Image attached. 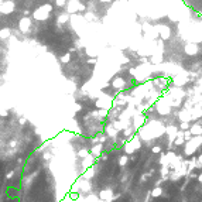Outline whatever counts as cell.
<instances>
[{
	"label": "cell",
	"mask_w": 202,
	"mask_h": 202,
	"mask_svg": "<svg viewBox=\"0 0 202 202\" xmlns=\"http://www.w3.org/2000/svg\"><path fill=\"white\" fill-rule=\"evenodd\" d=\"M90 155H93L95 158H99L102 154H103V144H92V148H90V151H89Z\"/></svg>",
	"instance_id": "10"
},
{
	"label": "cell",
	"mask_w": 202,
	"mask_h": 202,
	"mask_svg": "<svg viewBox=\"0 0 202 202\" xmlns=\"http://www.w3.org/2000/svg\"><path fill=\"white\" fill-rule=\"evenodd\" d=\"M201 148H202V143H201Z\"/></svg>",
	"instance_id": "44"
},
{
	"label": "cell",
	"mask_w": 202,
	"mask_h": 202,
	"mask_svg": "<svg viewBox=\"0 0 202 202\" xmlns=\"http://www.w3.org/2000/svg\"><path fill=\"white\" fill-rule=\"evenodd\" d=\"M160 34H161V38L164 40H167L168 37H170V30H168V27H160Z\"/></svg>",
	"instance_id": "21"
},
{
	"label": "cell",
	"mask_w": 202,
	"mask_h": 202,
	"mask_svg": "<svg viewBox=\"0 0 202 202\" xmlns=\"http://www.w3.org/2000/svg\"><path fill=\"white\" fill-rule=\"evenodd\" d=\"M95 161H96V158H95L93 155H90V154H89L88 157L82 158V165H83V168L86 170V168H90V167L95 164Z\"/></svg>",
	"instance_id": "13"
},
{
	"label": "cell",
	"mask_w": 202,
	"mask_h": 202,
	"mask_svg": "<svg viewBox=\"0 0 202 202\" xmlns=\"http://www.w3.org/2000/svg\"><path fill=\"white\" fill-rule=\"evenodd\" d=\"M150 198H151V195H150V192H147V198L144 199V202H148L150 201Z\"/></svg>",
	"instance_id": "38"
},
{
	"label": "cell",
	"mask_w": 202,
	"mask_h": 202,
	"mask_svg": "<svg viewBox=\"0 0 202 202\" xmlns=\"http://www.w3.org/2000/svg\"><path fill=\"white\" fill-rule=\"evenodd\" d=\"M150 195H151V198H158V196H161L162 195V188L161 186H154L153 189L150 191Z\"/></svg>",
	"instance_id": "19"
},
{
	"label": "cell",
	"mask_w": 202,
	"mask_h": 202,
	"mask_svg": "<svg viewBox=\"0 0 202 202\" xmlns=\"http://www.w3.org/2000/svg\"><path fill=\"white\" fill-rule=\"evenodd\" d=\"M196 179H198V182H201V184H202V172L198 175V177H196Z\"/></svg>",
	"instance_id": "39"
},
{
	"label": "cell",
	"mask_w": 202,
	"mask_h": 202,
	"mask_svg": "<svg viewBox=\"0 0 202 202\" xmlns=\"http://www.w3.org/2000/svg\"><path fill=\"white\" fill-rule=\"evenodd\" d=\"M99 158H100V160H107V155H106V154H102Z\"/></svg>",
	"instance_id": "41"
},
{
	"label": "cell",
	"mask_w": 202,
	"mask_h": 202,
	"mask_svg": "<svg viewBox=\"0 0 202 202\" xmlns=\"http://www.w3.org/2000/svg\"><path fill=\"white\" fill-rule=\"evenodd\" d=\"M30 24H31L30 18H27V17L21 18V20H20V30H21V31H27V30L30 28Z\"/></svg>",
	"instance_id": "16"
},
{
	"label": "cell",
	"mask_w": 202,
	"mask_h": 202,
	"mask_svg": "<svg viewBox=\"0 0 202 202\" xmlns=\"http://www.w3.org/2000/svg\"><path fill=\"white\" fill-rule=\"evenodd\" d=\"M161 59H162V55H161V54L153 55V57H151V64H158V62H161Z\"/></svg>",
	"instance_id": "26"
},
{
	"label": "cell",
	"mask_w": 202,
	"mask_h": 202,
	"mask_svg": "<svg viewBox=\"0 0 202 202\" xmlns=\"http://www.w3.org/2000/svg\"><path fill=\"white\" fill-rule=\"evenodd\" d=\"M189 127H191V124H189V123H186V121H181V124H179V129H181V131L189 130Z\"/></svg>",
	"instance_id": "27"
},
{
	"label": "cell",
	"mask_w": 202,
	"mask_h": 202,
	"mask_svg": "<svg viewBox=\"0 0 202 202\" xmlns=\"http://www.w3.org/2000/svg\"><path fill=\"white\" fill-rule=\"evenodd\" d=\"M185 143V140H184V131H181V130H178L177 131V137L174 140V144L175 145H182Z\"/></svg>",
	"instance_id": "17"
},
{
	"label": "cell",
	"mask_w": 202,
	"mask_h": 202,
	"mask_svg": "<svg viewBox=\"0 0 202 202\" xmlns=\"http://www.w3.org/2000/svg\"><path fill=\"white\" fill-rule=\"evenodd\" d=\"M177 131H178V127H175V126H167L165 127V130H164V133L168 136V143H174V140H175V137H177Z\"/></svg>",
	"instance_id": "9"
},
{
	"label": "cell",
	"mask_w": 202,
	"mask_h": 202,
	"mask_svg": "<svg viewBox=\"0 0 202 202\" xmlns=\"http://www.w3.org/2000/svg\"><path fill=\"white\" fill-rule=\"evenodd\" d=\"M124 154L126 155H129V154H133L134 151H137V150H140L141 148V140H140V137H138L137 134H134L133 137L130 138L129 141L124 144Z\"/></svg>",
	"instance_id": "2"
},
{
	"label": "cell",
	"mask_w": 202,
	"mask_h": 202,
	"mask_svg": "<svg viewBox=\"0 0 202 202\" xmlns=\"http://www.w3.org/2000/svg\"><path fill=\"white\" fill-rule=\"evenodd\" d=\"M78 157H81V158H85V157H88L89 155V150L86 148H81V150H78Z\"/></svg>",
	"instance_id": "25"
},
{
	"label": "cell",
	"mask_w": 202,
	"mask_h": 202,
	"mask_svg": "<svg viewBox=\"0 0 202 202\" xmlns=\"http://www.w3.org/2000/svg\"><path fill=\"white\" fill-rule=\"evenodd\" d=\"M8 112L7 110H0V116H7Z\"/></svg>",
	"instance_id": "37"
},
{
	"label": "cell",
	"mask_w": 202,
	"mask_h": 202,
	"mask_svg": "<svg viewBox=\"0 0 202 202\" xmlns=\"http://www.w3.org/2000/svg\"><path fill=\"white\" fill-rule=\"evenodd\" d=\"M196 161L199 165H202V154H198V157H196Z\"/></svg>",
	"instance_id": "34"
},
{
	"label": "cell",
	"mask_w": 202,
	"mask_h": 202,
	"mask_svg": "<svg viewBox=\"0 0 202 202\" xmlns=\"http://www.w3.org/2000/svg\"><path fill=\"white\" fill-rule=\"evenodd\" d=\"M99 199L100 202H113L114 201V195L112 188H105L99 192Z\"/></svg>",
	"instance_id": "6"
},
{
	"label": "cell",
	"mask_w": 202,
	"mask_h": 202,
	"mask_svg": "<svg viewBox=\"0 0 202 202\" xmlns=\"http://www.w3.org/2000/svg\"><path fill=\"white\" fill-rule=\"evenodd\" d=\"M189 133H191L192 136H202V124L199 121L195 123V124H192V126L189 127Z\"/></svg>",
	"instance_id": "14"
},
{
	"label": "cell",
	"mask_w": 202,
	"mask_h": 202,
	"mask_svg": "<svg viewBox=\"0 0 202 202\" xmlns=\"http://www.w3.org/2000/svg\"><path fill=\"white\" fill-rule=\"evenodd\" d=\"M49 11H51V6H42V7L37 8V11L34 13V16H35V18H38V20H45L48 17Z\"/></svg>",
	"instance_id": "8"
},
{
	"label": "cell",
	"mask_w": 202,
	"mask_h": 202,
	"mask_svg": "<svg viewBox=\"0 0 202 202\" xmlns=\"http://www.w3.org/2000/svg\"><path fill=\"white\" fill-rule=\"evenodd\" d=\"M145 123V116L141 112H134V120H133V130L134 133L137 131L140 127H143Z\"/></svg>",
	"instance_id": "5"
},
{
	"label": "cell",
	"mask_w": 202,
	"mask_h": 202,
	"mask_svg": "<svg viewBox=\"0 0 202 202\" xmlns=\"http://www.w3.org/2000/svg\"><path fill=\"white\" fill-rule=\"evenodd\" d=\"M10 35V31H8V28H3L1 31H0V37H3V38H6Z\"/></svg>",
	"instance_id": "28"
},
{
	"label": "cell",
	"mask_w": 202,
	"mask_h": 202,
	"mask_svg": "<svg viewBox=\"0 0 202 202\" xmlns=\"http://www.w3.org/2000/svg\"><path fill=\"white\" fill-rule=\"evenodd\" d=\"M16 145H17V141H16V140H11V141L8 143V147H16Z\"/></svg>",
	"instance_id": "35"
},
{
	"label": "cell",
	"mask_w": 202,
	"mask_h": 202,
	"mask_svg": "<svg viewBox=\"0 0 202 202\" xmlns=\"http://www.w3.org/2000/svg\"><path fill=\"white\" fill-rule=\"evenodd\" d=\"M155 109H157V112L161 114V116H167V114L171 113V106L168 105V102H167V99L165 96H162L158 102H157V105H155Z\"/></svg>",
	"instance_id": "3"
},
{
	"label": "cell",
	"mask_w": 202,
	"mask_h": 202,
	"mask_svg": "<svg viewBox=\"0 0 202 202\" xmlns=\"http://www.w3.org/2000/svg\"><path fill=\"white\" fill-rule=\"evenodd\" d=\"M168 177H170L171 181H178L179 178H181V175L178 174L177 171H170V174H168Z\"/></svg>",
	"instance_id": "24"
},
{
	"label": "cell",
	"mask_w": 202,
	"mask_h": 202,
	"mask_svg": "<svg viewBox=\"0 0 202 202\" xmlns=\"http://www.w3.org/2000/svg\"><path fill=\"white\" fill-rule=\"evenodd\" d=\"M102 1H112V0H102Z\"/></svg>",
	"instance_id": "42"
},
{
	"label": "cell",
	"mask_w": 202,
	"mask_h": 202,
	"mask_svg": "<svg viewBox=\"0 0 202 202\" xmlns=\"http://www.w3.org/2000/svg\"><path fill=\"white\" fill-rule=\"evenodd\" d=\"M191 138H192V134L189 133V130H185V131H184V140L188 141V140H191Z\"/></svg>",
	"instance_id": "29"
},
{
	"label": "cell",
	"mask_w": 202,
	"mask_h": 202,
	"mask_svg": "<svg viewBox=\"0 0 202 202\" xmlns=\"http://www.w3.org/2000/svg\"><path fill=\"white\" fill-rule=\"evenodd\" d=\"M69 196L73 198V199H78V194H69Z\"/></svg>",
	"instance_id": "40"
},
{
	"label": "cell",
	"mask_w": 202,
	"mask_h": 202,
	"mask_svg": "<svg viewBox=\"0 0 202 202\" xmlns=\"http://www.w3.org/2000/svg\"><path fill=\"white\" fill-rule=\"evenodd\" d=\"M185 52H186V54H189V55H194V54H196V52H198V47H196V44H194V42L188 44V45L185 47Z\"/></svg>",
	"instance_id": "18"
},
{
	"label": "cell",
	"mask_w": 202,
	"mask_h": 202,
	"mask_svg": "<svg viewBox=\"0 0 202 202\" xmlns=\"http://www.w3.org/2000/svg\"><path fill=\"white\" fill-rule=\"evenodd\" d=\"M155 83H158V85H160V88H162V89L167 86V81H165V79H158Z\"/></svg>",
	"instance_id": "30"
},
{
	"label": "cell",
	"mask_w": 202,
	"mask_h": 202,
	"mask_svg": "<svg viewBox=\"0 0 202 202\" xmlns=\"http://www.w3.org/2000/svg\"><path fill=\"white\" fill-rule=\"evenodd\" d=\"M0 3H1V4H3V0H0Z\"/></svg>",
	"instance_id": "43"
},
{
	"label": "cell",
	"mask_w": 202,
	"mask_h": 202,
	"mask_svg": "<svg viewBox=\"0 0 202 202\" xmlns=\"http://www.w3.org/2000/svg\"><path fill=\"white\" fill-rule=\"evenodd\" d=\"M69 59H71V54H66L65 57H62V59H61V61H62V62H68Z\"/></svg>",
	"instance_id": "32"
},
{
	"label": "cell",
	"mask_w": 202,
	"mask_h": 202,
	"mask_svg": "<svg viewBox=\"0 0 202 202\" xmlns=\"http://www.w3.org/2000/svg\"><path fill=\"white\" fill-rule=\"evenodd\" d=\"M81 109H82V106L79 105V103H76V105H75V110H76V112H79Z\"/></svg>",
	"instance_id": "36"
},
{
	"label": "cell",
	"mask_w": 202,
	"mask_h": 202,
	"mask_svg": "<svg viewBox=\"0 0 202 202\" xmlns=\"http://www.w3.org/2000/svg\"><path fill=\"white\" fill-rule=\"evenodd\" d=\"M13 175H14V171H10V172H7V175H6V179H10V178H13Z\"/></svg>",
	"instance_id": "33"
},
{
	"label": "cell",
	"mask_w": 202,
	"mask_h": 202,
	"mask_svg": "<svg viewBox=\"0 0 202 202\" xmlns=\"http://www.w3.org/2000/svg\"><path fill=\"white\" fill-rule=\"evenodd\" d=\"M177 157V154L174 151H168V153L162 154L161 153V158H160V164L161 167H170V164L172 162V160Z\"/></svg>",
	"instance_id": "7"
},
{
	"label": "cell",
	"mask_w": 202,
	"mask_h": 202,
	"mask_svg": "<svg viewBox=\"0 0 202 202\" xmlns=\"http://www.w3.org/2000/svg\"><path fill=\"white\" fill-rule=\"evenodd\" d=\"M13 6H14V4H13L11 1H8V3H3V4H1V8H0V11H1V13H10V11L13 10Z\"/></svg>",
	"instance_id": "20"
},
{
	"label": "cell",
	"mask_w": 202,
	"mask_h": 202,
	"mask_svg": "<svg viewBox=\"0 0 202 202\" xmlns=\"http://www.w3.org/2000/svg\"><path fill=\"white\" fill-rule=\"evenodd\" d=\"M113 105V99L110 96H106V95H102L96 100V106L100 109V110H109Z\"/></svg>",
	"instance_id": "4"
},
{
	"label": "cell",
	"mask_w": 202,
	"mask_h": 202,
	"mask_svg": "<svg viewBox=\"0 0 202 202\" xmlns=\"http://www.w3.org/2000/svg\"><path fill=\"white\" fill-rule=\"evenodd\" d=\"M112 86H113L114 89H119V90H121V89L126 88V81H124L123 78H120V76H116V78L112 79Z\"/></svg>",
	"instance_id": "12"
},
{
	"label": "cell",
	"mask_w": 202,
	"mask_h": 202,
	"mask_svg": "<svg viewBox=\"0 0 202 202\" xmlns=\"http://www.w3.org/2000/svg\"><path fill=\"white\" fill-rule=\"evenodd\" d=\"M178 117H179L181 121H186V123H189V121L192 120V116H191L189 109H181L179 113H178Z\"/></svg>",
	"instance_id": "11"
},
{
	"label": "cell",
	"mask_w": 202,
	"mask_h": 202,
	"mask_svg": "<svg viewBox=\"0 0 202 202\" xmlns=\"http://www.w3.org/2000/svg\"><path fill=\"white\" fill-rule=\"evenodd\" d=\"M201 143H202V136H192L191 140L184 143V155L192 157L195 151L198 148H201Z\"/></svg>",
	"instance_id": "1"
},
{
	"label": "cell",
	"mask_w": 202,
	"mask_h": 202,
	"mask_svg": "<svg viewBox=\"0 0 202 202\" xmlns=\"http://www.w3.org/2000/svg\"><path fill=\"white\" fill-rule=\"evenodd\" d=\"M95 175V170H93V167H90V168H86V172L83 174V177L85 179H90V178Z\"/></svg>",
	"instance_id": "22"
},
{
	"label": "cell",
	"mask_w": 202,
	"mask_h": 202,
	"mask_svg": "<svg viewBox=\"0 0 202 202\" xmlns=\"http://www.w3.org/2000/svg\"><path fill=\"white\" fill-rule=\"evenodd\" d=\"M105 136L106 137H110V138H114L117 136V130L113 127V124H107L105 127Z\"/></svg>",
	"instance_id": "15"
},
{
	"label": "cell",
	"mask_w": 202,
	"mask_h": 202,
	"mask_svg": "<svg viewBox=\"0 0 202 202\" xmlns=\"http://www.w3.org/2000/svg\"><path fill=\"white\" fill-rule=\"evenodd\" d=\"M151 153H154V154L161 153V147H160V145H154L153 148H151Z\"/></svg>",
	"instance_id": "31"
},
{
	"label": "cell",
	"mask_w": 202,
	"mask_h": 202,
	"mask_svg": "<svg viewBox=\"0 0 202 202\" xmlns=\"http://www.w3.org/2000/svg\"><path fill=\"white\" fill-rule=\"evenodd\" d=\"M127 162H129V157H127L126 154H123L120 158H119V165H120V167H124Z\"/></svg>",
	"instance_id": "23"
}]
</instances>
